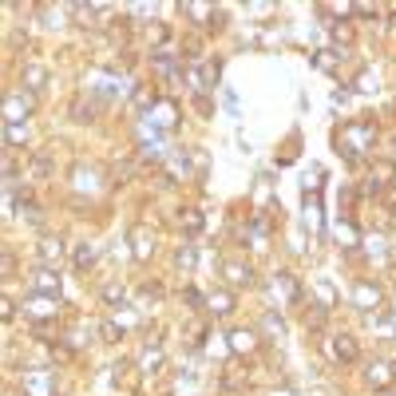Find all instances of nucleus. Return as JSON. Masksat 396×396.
Wrapping results in <instances>:
<instances>
[{"label":"nucleus","instance_id":"nucleus-4","mask_svg":"<svg viewBox=\"0 0 396 396\" xmlns=\"http://www.w3.org/2000/svg\"><path fill=\"white\" fill-rule=\"evenodd\" d=\"M381 305H384V289L376 282H369V277H360V282L353 285V310L381 313Z\"/></svg>","mask_w":396,"mask_h":396},{"label":"nucleus","instance_id":"nucleus-37","mask_svg":"<svg viewBox=\"0 0 396 396\" xmlns=\"http://www.w3.org/2000/svg\"><path fill=\"white\" fill-rule=\"evenodd\" d=\"M139 297H151V301H159V297H162V285H159V282H147L143 289H139Z\"/></svg>","mask_w":396,"mask_h":396},{"label":"nucleus","instance_id":"nucleus-31","mask_svg":"<svg viewBox=\"0 0 396 396\" xmlns=\"http://www.w3.org/2000/svg\"><path fill=\"white\" fill-rule=\"evenodd\" d=\"M313 289H317V297H321V305H325V310H329V305H333V301H337L333 285L325 282V277H317V282H313Z\"/></svg>","mask_w":396,"mask_h":396},{"label":"nucleus","instance_id":"nucleus-26","mask_svg":"<svg viewBox=\"0 0 396 396\" xmlns=\"http://www.w3.org/2000/svg\"><path fill=\"white\" fill-rule=\"evenodd\" d=\"M72 119L75 123H91L96 119V103L87 96H75V103H72Z\"/></svg>","mask_w":396,"mask_h":396},{"label":"nucleus","instance_id":"nucleus-16","mask_svg":"<svg viewBox=\"0 0 396 396\" xmlns=\"http://www.w3.org/2000/svg\"><path fill=\"white\" fill-rule=\"evenodd\" d=\"M159 87H155V84H139L135 87V91H131V107H135V112H155V107H159Z\"/></svg>","mask_w":396,"mask_h":396},{"label":"nucleus","instance_id":"nucleus-15","mask_svg":"<svg viewBox=\"0 0 396 396\" xmlns=\"http://www.w3.org/2000/svg\"><path fill=\"white\" fill-rule=\"evenodd\" d=\"M234 310H238V297L230 294V289H214V294L206 297V313H211V317H230Z\"/></svg>","mask_w":396,"mask_h":396},{"label":"nucleus","instance_id":"nucleus-30","mask_svg":"<svg viewBox=\"0 0 396 396\" xmlns=\"http://www.w3.org/2000/svg\"><path fill=\"white\" fill-rule=\"evenodd\" d=\"M99 337H103V341H112V345H119V341H123V325H119V321L112 317V321H103V325H99Z\"/></svg>","mask_w":396,"mask_h":396},{"label":"nucleus","instance_id":"nucleus-7","mask_svg":"<svg viewBox=\"0 0 396 396\" xmlns=\"http://www.w3.org/2000/svg\"><path fill=\"white\" fill-rule=\"evenodd\" d=\"M20 388H24V396H56V372L28 369L24 376H20Z\"/></svg>","mask_w":396,"mask_h":396},{"label":"nucleus","instance_id":"nucleus-23","mask_svg":"<svg viewBox=\"0 0 396 396\" xmlns=\"http://www.w3.org/2000/svg\"><path fill=\"white\" fill-rule=\"evenodd\" d=\"M99 297H103V305H112V310H119V305L127 301V285H123V282L103 285V289H99Z\"/></svg>","mask_w":396,"mask_h":396},{"label":"nucleus","instance_id":"nucleus-39","mask_svg":"<svg viewBox=\"0 0 396 396\" xmlns=\"http://www.w3.org/2000/svg\"><path fill=\"white\" fill-rule=\"evenodd\" d=\"M195 107H198V115H211L214 107H211V99L206 96H195Z\"/></svg>","mask_w":396,"mask_h":396},{"label":"nucleus","instance_id":"nucleus-27","mask_svg":"<svg viewBox=\"0 0 396 396\" xmlns=\"http://www.w3.org/2000/svg\"><path fill=\"white\" fill-rule=\"evenodd\" d=\"M151 254H155V234H143V230H135V254H131V258H135V261H147Z\"/></svg>","mask_w":396,"mask_h":396},{"label":"nucleus","instance_id":"nucleus-9","mask_svg":"<svg viewBox=\"0 0 396 396\" xmlns=\"http://www.w3.org/2000/svg\"><path fill=\"white\" fill-rule=\"evenodd\" d=\"M329 353H333L337 365H357L360 360V345L353 333H333L329 337Z\"/></svg>","mask_w":396,"mask_h":396},{"label":"nucleus","instance_id":"nucleus-2","mask_svg":"<svg viewBox=\"0 0 396 396\" xmlns=\"http://www.w3.org/2000/svg\"><path fill=\"white\" fill-rule=\"evenodd\" d=\"M20 310H24V317L36 329H44V325H52L56 317H60V297H40V294H24V301H20Z\"/></svg>","mask_w":396,"mask_h":396},{"label":"nucleus","instance_id":"nucleus-25","mask_svg":"<svg viewBox=\"0 0 396 396\" xmlns=\"http://www.w3.org/2000/svg\"><path fill=\"white\" fill-rule=\"evenodd\" d=\"M147 40L155 44V52H162V44L171 40V24H167V20H151V24H147Z\"/></svg>","mask_w":396,"mask_h":396},{"label":"nucleus","instance_id":"nucleus-32","mask_svg":"<svg viewBox=\"0 0 396 396\" xmlns=\"http://www.w3.org/2000/svg\"><path fill=\"white\" fill-rule=\"evenodd\" d=\"M261 325H266V333H277V337H285V321H282V313H266V317H261Z\"/></svg>","mask_w":396,"mask_h":396},{"label":"nucleus","instance_id":"nucleus-11","mask_svg":"<svg viewBox=\"0 0 396 396\" xmlns=\"http://www.w3.org/2000/svg\"><path fill=\"white\" fill-rule=\"evenodd\" d=\"M226 345H230V353L234 357H250V353H258V345H261V337H258V329H230L226 333Z\"/></svg>","mask_w":396,"mask_h":396},{"label":"nucleus","instance_id":"nucleus-10","mask_svg":"<svg viewBox=\"0 0 396 396\" xmlns=\"http://www.w3.org/2000/svg\"><path fill=\"white\" fill-rule=\"evenodd\" d=\"M396 183V159H372L369 162V195H381V186H393Z\"/></svg>","mask_w":396,"mask_h":396},{"label":"nucleus","instance_id":"nucleus-22","mask_svg":"<svg viewBox=\"0 0 396 396\" xmlns=\"http://www.w3.org/2000/svg\"><path fill=\"white\" fill-rule=\"evenodd\" d=\"M178 226H183L186 234H202V226H206V218H202V211H195V206H186V211H178Z\"/></svg>","mask_w":396,"mask_h":396},{"label":"nucleus","instance_id":"nucleus-20","mask_svg":"<svg viewBox=\"0 0 396 396\" xmlns=\"http://www.w3.org/2000/svg\"><path fill=\"white\" fill-rule=\"evenodd\" d=\"M162 365H167V357H162L159 345H147L143 349V357H139V372H147V376H159Z\"/></svg>","mask_w":396,"mask_h":396},{"label":"nucleus","instance_id":"nucleus-19","mask_svg":"<svg viewBox=\"0 0 396 396\" xmlns=\"http://www.w3.org/2000/svg\"><path fill=\"white\" fill-rule=\"evenodd\" d=\"M72 261H75V270H79V273H87L99 261V246H96V242H79V246L72 250Z\"/></svg>","mask_w":396,"mask_h":396},{"label":"nucleus","instance_id":"nucleus-13","mask_svg":"<svg viewBox=\"0 0 396 396\" xmlns=\"http://www.w3.org/2000/svg\"><path fill=\"white\" fill-rule=\"evenodd\" d=\"M365 381H369L376 393L393 388V381H396V365H388V360H369V369H365Z\"/></svg>","mask_w":396,"mask_h":396},{"label":"nucleus","instance_id":"nucleus-33","mask_svg":"<svg viewBox=\"0 0 396 396\" xmlns=\"http://www.w3.org/2000/svg\"><path fill=\"white\" fill-rule=\"evenodd\" d=\"M174 266H178V270H195V246L178 250V254H174Z\"/></svg>","mask_w":396,"mask_h":396},{"label":"nucleus","instance_id":"nucleus-5","mask_svg":"<svg viewBox=\"0 0 396 396\" xmlns=\"http://www.w3.org/2000/svg\"><path fill=\"white\" fill-rule=\"evenodd\" d=\"M60 289H63V277H60V270H52V266H36L32 277H28V294L60 297Z\"/></svg>","mask_w":396,"mask_h":396},{"label":"nucleus","instance_id":"nucleus-24","mask_svg":"<svg viewBox=\"0 0 396 396\" xmlns=\"http://www.w3.org/2000/svg\"><path fill=\"white\" fill-rule=\"evenodd\" d=\"M28 143V123H8L4 127V147L16 151V147H24Z\"/></svg>","mask_w":396,"mask_h":396},{"label":"nucleus","instance_id":"nucleus-1","mask_svg":"<svg viewBox=\"0 0 396 396\" xmlns=\"http://www.w3.org/2000/svg\"><path fill=\"white\" fill-rule=\"evenodd\" d=\"M333 143L345 155V162H360L372 151V143H376V123L372 119H349V123L337 127Z\"/></svg>","mask_w":396,"mask_h":396},{"label":"nucleus","instance_id":"nucleus-38","mask_svg":"<svg viewBox=\"0 0 396 396\" xmlns=\"http://www.w3.org/2000/svg\"><path fill=\"white\" fill-rule=\"evenodd\" d=\"M0 317H4V321H13V317H16V301H13V297H4V310H0Z\"/></svg>","mask_w":396,"mask_h":396},{"label":"nucleus","instance_id":"nucleus-28","mask_svg":"<svg viewBox=\"0 0 396 396\" xmlns=\"http://www.w3.org/2000/svg\"><path fill=\"white\" fill-rule=\"evenodd\" d=\"M202 68V79H206V91L211 87H218V79H222V60L214 56V60H206V63H198Z\"/></svg>","mask_w":396,"mask_h":396},{"label":"nucleus","instance_id":"nucleus-29","mask_svg":"<svg viewBox=\"0 0 396 396\" xmlns=\"http://www.w3.org/2000/svg\"><path fill=\"white\" fill-rule=\"evenodd\" d=\"M337 238H341V242H345L349 250H353V246H357V242H360V234H357V226L349 222V218H341V222H337Z\"/></svg>","mask_w":396,"mask_h":396},{"label":"nucleus","instance_id":"nucleus-36","mask_svg":"<svg viewBox=\"0 0 396 396\" xmlns=\"http://www.w3.org/2000/svg\"><path fill=\"white\" fill-rule=\"evenodd\" d=\"M317 68H321V72H333L337 68V52H317Z\"/></svg>","mask_w":396,"mask_h":396},{"label":"nucleus","instance_id":"nucleus-17","mask_svg":"<svg viewBox=\"0 0 396 396\" xmlns=\"http://www.w3.org/2000/svg\"><path fill=\"white\" fill-rule=\"evenodd\" d=\"M147 119H155V127H159V131H171V127L178 123V107H174V99H159V107H155Z\"/></svg>","mask_w":396,"mask_h":396},{"label":"nucleus","instance_id":"nucleus-40","mask_svg":"<svg viewBox=\"0 0 396 396\" xmlns=\"http://www.w3.org/2000/svg\"><path fill=\"white\" fill-rule=\"evenodd\" d=\"M4 273H8V277L16 273V258H13V250H4Z\"/></svg>","mask_w":396,"mask_h":396},{"label":"nucleus","instance_id":"nucleus-14","mask_svg":"<svg viewBox=\"0 0 396 396\" xmlns=\"http://www.w3.org/2000/svg\"><path fill=\"white\" fill-rule=\"evenodd\" d=\"M48 79H52V72L44 63H24V68H20V87H24V91H44Z\"/></svg>","mask_w":396,"mask_h":396},{"label":"nucleus","instance_id":"nucleus-42","mask_svg":"<svg viewBox=\"0 0 396 396\" xmlns=\"http://www.w3.org/2000/svg\"><path fill=\"white\" fill-rule=\"evenodd\" d=\"M393 28H396V16H393Z\"/></svg>","mask_w":396,"mask_h":396},{"label":"nucleus","instance_id":"nucleus-35","mask_svg":"<svg viewBox=\"0 0 396 396\" xmlns=\"http://www.w3.org/2000/svg\"><path fill=\"white\" fill-rule=\"evenodd\" d=\"M333 40H341V44H353V24H341V20H337V24H333Z\"/></svg>","mask_w":396,"mask_h":396},{"label":"nucleus","instance_id":"nucleus-12","mask_svg":"<svg viewBox=\"0 0 396 396\" xmlns=\"http://www.w3.org/2000/svg\"><path fill=\"white\" fill-rule=\"evenodd\" d=\"M222 277L234 285V289H250V285H254V266L242 261V258H226L222 261Z\"/></svg>","mask_w":396,"mask_h":396},{"label":"nucleus","instance_id":"nucleus-6","mask_svg":"<svg viewBox=\"0 0 396 396\" xmlns=\"http://www.w3.org/2000/svg\"><path fill=\"white\" fill-rule=\"evenodd\" d=\"M151 68L162 75V84H183V75H186L183 56H171L167 48H162V52H151Z\"/></svg>","mask_w":396,"mask_h":396},{"label":"nucleus","instance_id":"nucleus-18","mask_svg":"<svg viewBox=\"0 0 396 396\" xmlns=\"http://www.w3.org/2000/svg\"><path fill=\"white\" fill-rule=\"evenodd\" d=\"M273 294H282V301L297 305V301H301V285H297L294 273H277V277H273Z\"/></svg>","mask_w":396,"mask_h":396},{"label":"nucleus","instance_id":"nucleus-41","mask_svg":"<svg viewBox=\"0 0 396 396\" xmlns=\"http://www.w3.org/2000/svg\"><path fill=\"white\" fill-rule=\"evenodd\" d=\"M381 396H396V388H384V393Z\"/></svg>","mask_w":396,"mask_h":396},{"label":"nucleus","instance_id":"nucleus-8","mask_svg":"<svg viewBox=\"0 0 396 396\" xmlns=\"http://www.w3.org/2000/svg\"><path fill=\"white\" fill-rule=\"evenodd\" d=\"M63 254H68V246H63V238H60V234H44V238L36 242V261H40V266H52V270H60Z\"/></svg>","mask_w":396,"mask_h":396},{"label":"nucleus","instance_id":"nucleus-21","mask_svg":"<svg viewBox=\"0 0 396 396\" xmlns=\"http://www.w3.org/2000/svg\"><path fill=\"white\" fill-rule=\"evenodd\" d=\"M28 171L36 174V178H48V174L56 171V159H52L48 151H36V155L28 159Z\"/></svg>","mask_w":396,"mask_h":396},{"label":"nucleus","instance_id":"nucleus-34","mask_svg":"<svg viewBox=\"0 0 396 396\" xmlns=\"http://www.w3.org/2000/svg\"><path fill=\"white\" fill-rule=\"evenodd\" d=\"M305 325H310V329H321L325 325V305H310V310H305Z\"/></svg>","mask_w":396,"mask_h":396},{"label":"nucleus","instance_id":"nucleus-3","mask_svg":"<svg viewBox=\"0 0 396 396\" xmlns=\"http://www.w3.org/2000/svg\"><path fill=\"white\" fill-rule=\"evenodd\" d=\"M32 112H36V96H32V91H24V87L8 91V96H4V107H0L4 127H8V123H20V119L28 123V115H32Z\"/></svg>","mask_w":396,"mask_h":396}]
</instances>
